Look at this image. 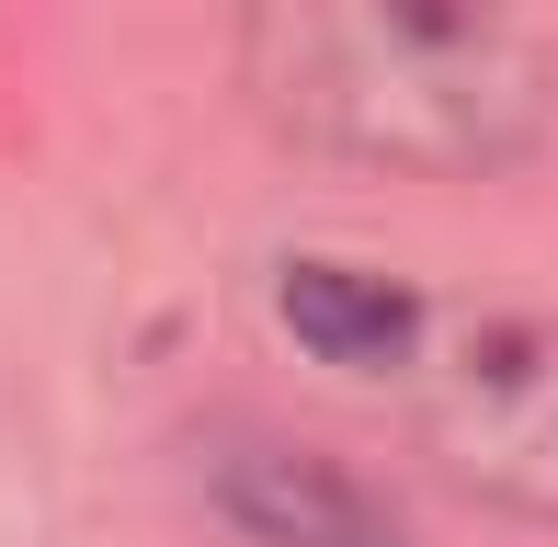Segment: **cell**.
<instances>
[{
    "instance_id": "6da1fadb",
    "label": "cell",
    "mask_w": 558,
    "mask_h": 547,
    "mask_svg": "<svg viewBox=\"0 0 558 547\" xmlns=\"http://www.w3.org/2000/svg\"><path fill=\"white\" fill-rule=\"evenodd\" d=\"M240 81L286 137L399 171L524 160L558 114L536 23L445 0H263L240 23Z\"/></svg>"
},
{
    "instance_id": "277c9868",
    "label": "cell",
    "mask_w": 558,
    "mask_h": 547,
    "mask_svg": "<svg viewBox=\"0 0 558 547\" xmlns=\"http://www.w3.org/2000/svg\"><path fill=\"white\" fill-rule=\"evenodd\" d=\"M286 331L319 365H365L376 377V365H399L422 342V296L365 263H286Z\"/></svg>"
},
{
    "instance_id": "3957f363",
    "label": "cell",
    "mask_w": 558,
    "mask_h": 547,
    "mask_svg": "<svg viewBox=\"0 0 558 547\" xmlns=\"http://www.w3.org/2000/svg\"><path fill=\"white\" fill-rule=\"evenodd\" d=\"M194 479H206V513L240 547H411L399 513L353 467H331L296 434H206Z\"/></svg>"
},
{
    "instance_id": "7a4b0ae2",
    "label": "cell",
    "mask_w": 558,
    "mask_h": 547,
    "mask_svg": "<svg viewBox=\"0 0 558 547\" xmlns=\"http://www.w3.org/2000/svg\"><path fill=\"white\" fill-rule=\"evenodd\" d=\"M422 445L456 490L558 525V319H478L422 388Z\"/></svg>"
}]
</instances>
